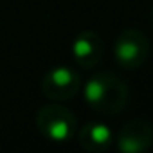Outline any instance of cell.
<instances>
[{
    "label": "cell",
    "mask_w": 153,
    "mask_h": 153,
    "mask_svg": "<svg viewBox=\"0 0 153 153\" xmlns=\"http://www.w3.org/2000/svg\"><path fill=\"white\" fill-rule=\"evenodd\" d=\"M87 105L101 115L121 114L130 101V88L121 76L114 72H97L83 88Z\"/></svg>",
    "instance_id": "obj_1"
},
{
    "label": "cell",
    "mask_w": 153,
    "mask_h": 153,
    "mask_svg": "<svg viewBox=\"0 0 153 153\" xmlns=\"http://www.w3.org/2000/svg\"><path fill=\"white\" fill-rule=\"evenodd\" d=\"M38 131L52 142H67L78 131L76 115L61 105H45L36 114Z\"/></svg>",
    "instance_id": "obj_2"
},
{
    "label": "cell",
    "mask_w": 153,
    "mask_h": 153,
    "mask_svg": "<svg viewBox=\"0 0 153 153\" xmlns=\"http://www.w3.org/2000/svg\"><path fill=\"white\" fill-rule=\"evenodd\" d=\"M149 56V42L139 29H124L114 43V58L124 70H135L146 63Z\"/></svg>",
    "instance_id": "obj_3"
},
{
    "label": "cell",
    "mask_w": 153,
    "mask_h": 153,
    "mask_svg": "<svg viewBox=\"0 0 153 153\" xmlns=\"http://www.w3.org/2000/svg\"><path fill=\"white\" fill-rule=\"evenodd\" d=\"M40 87H42V92L45 97H49L52 101H67V99H72L79 92L81 78L74 68L58 65L45 72Z\"/></svg>",
    "instance_id": "obj_4"
},
{
    "label": "cell",
    "mask_w": 153,
    "mask_h": 153,
    "mask_svg": "<svg viewBox=\"0 0 153 153\" xmlns=\"http://www.w3.org/2000/svg\"><path fill=\"white\" fill-rule=\"evenodd\" d=\"M115 144L123 153L148 151L153 144V126L146 119H131L119 130Z\"/></svg>",
    "instance_id": "obj_5"
},
{
    "label": "cell",
    "mask_w": 153,
    "mask_h": 153,
    "mask_svg": "<svg viewBox=\"0 0 153 153\" xmlns=\"http://www.w3.org/2000/svg\"><path fill=\"white\" fill-rule=\"evenodd\" d=\"M103 40L94 31H83L72 42V56L79 67L83 68H94L103 59Z\"/></svg>",
    "instance_id": "obj_6"
},
{
    "label": "cell",
    "mask_w": 153,
    "mask_h": 153,
    "mask_svg": "<svg viewBox=\"0 0 153 153\" xmlns=\"http://www.w3.org/2000/svg\"><path fill=\"white\" fill-rule=\"evenodd\" d=\"M78 142H79V146L83 149L92 151V153H99V151H105V149H108L112 146L114 133L106 124L92 121V123H87L79 130Z\"/></svg>",
    "instance_id": "obj_7"
}]
</instances>
